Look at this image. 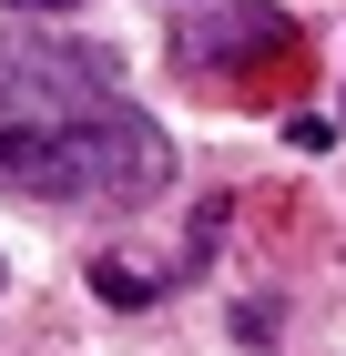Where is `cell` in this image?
Instances as JSON below:
<instances>
[{"label": "cell", "mask_w": 346, "mask_h": 356, "mask_svg": "<svg viewBox=\"0 0 346 356\" xmlns=\"http://www.w3.org/2000/svg\"><path fill=\"white\" fill-rule=\"evenodd\" d=\"M173 184V153L102 51H61L41 31H0V193L123 214Z\"/></svg>", "instance_id": "1"}, {"label": "cell", "mask_w": 346, "mask_h": 356, "mask_svg": "<svg viewBox=\"0 0 346 356\" xmlns=\"http://www.w3.org/2000/svg\"><path fill=\"white\" fill-rule=\"evenodd\" d=\"M173 61H184L194 92L275 102V82H295V72H306V31H295L285 10H204V21H184Z\"/></svg>", "instance_id": "2"}, {"label": "cell", "mask_w": 346, "mask_h": 356, "mask_svg": "<svg viewBox=\"0 0 346 356\" xmlns=\"http://www.w3.org/2000/svg\"><path fill=\"white\" fill-rule=\"evenodd\" d=\"M92 285H102L112 305H153V296H163L153 275H143V265H123V254H102V265H92Z\"/></svg>", "instance_id": "3"}, {"label": "cell", "mask_w": 346, "mask_h": 356, "mask_svg": "<svg viewBox=\"0 0 346 356\" xmlns=\"http://www.w3.org/2000/svg\"><path fill=\"white\" fill-rule=\"evenodd\" d=\"M285 143H295V153H326V143H336V122H326V112H285Z\"/></svg>", "instance_id": "4"}, {"label": "cell", "mask_w": 346, "mask_h": 356, "mask_svg": "<svg viewBox=\"0 0 346 356\" xmlns=\"http://www.w3.org/2000/svg\"><path fill=\"white\" fill-rule=\"evenodd\" d=\"M10 10H72V0H10Z\"/></svg>", "instance_id": "5"}]
</instances>
